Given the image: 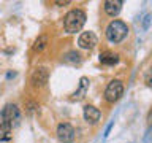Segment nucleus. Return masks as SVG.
Listing matches in <instances>:
<instances>
[{
  "label": "nucleus",
  "mask_w": 152,
  "mask_h": 143,
  "mask_svg": "<svg viewBox=\"0 0 152 143\" xmlns=\"http://www.w3.org/2000/svg\"><path fill=\"white\" fill-rule=\"evenodd\" d=\"M48 78H49V72H48L46 67H37L32 73V84L35 88H41L48 83Z\"/></svg>",
  "instance_id": "5"
},
{
  "label": "nucleus",
  "mask_w": 152,
  "mask_h": 143,
  "mask_svg": "<svg viewBox=\"0 0 152 143\" xmlns=\"http://www.w3.org/2000/svg\"><path fill=\"white\" fill-rule=\"evenodd\" d=\"M127 35H128V27L124 21L114 19L106 27V38L111 43H121Z\"/></svg>",
  "instance_id": "2"
},
{
  "label": "nucleus",
  "mask_w": 152,
  "mask_h": 143,
  "mask_svg": "<svg viewBox=\"0 0 152 143\" xmlns=\"http://www.w3.org/2000/svg\"><path fill=\"white\" fill-rule=\"evenodd\" d=\"M57 5H68L70 2H68V0H64V2H56Z\"/></svg>",
  "instance_id": "19"
},
{
  "label": "nucleus",
  "mask_w": 152,
  "mask_h": 143,
  "mask_svg": "<svg viewBox=\"0 0 152 143\" xmlns=\"http://www.w3.org/2000/svg\"><path fill=\"white\" fill-rule=\"evenodd\" d=\"M87 89H89V80L86 78V76H83V78L79 80V88H78V91L73 94L71 100H81V99L86 95V92H87Z\"/></svg>",
  "instance_id": "11"
},
{
  "label": "nucleus",
  "mask_w": 152,
  "mask_h": 143,
  "mask_svg": "<svg viewBox=\"0 0 152 143\" xmlns=\"http://www.w3.org/2000/svg\"><path fill=\"white\" fill-rule=\"evenodd\" d=\"M122 94H124V84H122V81L113 80L111 83L108 84L106 91H104V99H106L109 103H114V102H117V100L122 97Z\"/></svg>",
  "instance_id": "3"
},
{
  "label": "nucleus",
  "mask_w": 152,
  "mask_h": 143,
  "mask_svg": "<svg viewBox=\"0 0 152 143\" xmlns=\"http://www.w3.org/2000/svg\"><path fill=\"white\" fill-rule=\"evenodd\" d=\"M100 62H102L103 65H114L119 62V56L111 52V51H104L100 54Z\"/></svg>",
  "instance_id": "12"
},
{
  "label": "nucleus",
  "mask_w": 152,
  "mask_h": 143,
  "mask_svg": "<svg viewBox=\"0 0 152 143\" xmlns=\"http://www.w3.org/2000/svg\"><path fill=\"white\" fill-rule=\"evenodd\" d=\"M97 35L94 32H83L79 35V40H78V45L83 48V49H92L97 45Z\"/></svg>",
  "instance_id": "7"
},
{
  "label": "nucleus",
  "mask_w": 152,
  "mask_h": 143,
  "mask_svg": "<svg viewBox=\"0 0 152 143\" xmlns=\"http://www.w3.org/2000/svg\"><path fill=\"white\" fill-rule=\"evenodd\" d=\"M102 118V113H100L98 108H95L94 105H86L84 107V119L90 124H97Z\"/></svg>",
  "instance_id": "8"
},
{
  "label": "nucleus",
  "mask_w": 152,
  "mask_h": 143,
  "mask_svg": "<svg viewBox=\"0 0 152 143\" xmlns=\"http://www.w3.org/2000/svg\"><path fill=\"white\" fill-rule=\"evenodd\" d=\"M26 108H27V113H33V111L38 108V103H37V102H32V100H28V102L26 103Z\"/></svg>",
  "instance_id": "15"
},
{
  "label": "nucleus",
  "mask_w": 152,
  "mask_h": 143,
  "mask_svg": "<svg viewBox=\"0 0 152 143\" xmlns=\"http://www.w3.org/2000/svg\"><path fill=\"white\" fill-rule=\"evenodd\" d=\"M104 7V11H106L108 16H117L119 13H121L122 10V2L121 0H106V2L103 3Z\"/></svg>",
  "instance_id": "9"
},
{
  "label": "nucleus",
  "mask_w": 152,
  "mask_h": 143,
  "mask_svg": "<svg viewBox=\"0 0 152 143\" xmlns=\"http://www.w3.org/2000/svg\"><path fill=\"white\" fill-rule=\"evenodd\" d=\"M46 45H48V37H46V35H40L35 41H33L32 49H33V51H43V49L46 48Z\"/></svg>",
  "instance_id": "14"
},
{
  "label": "nucleus",
  "mask_w": 152,
  "mask_h": 143,
  "mask_svg": "<svg viewBox=\"0 0 152 143\" xmlns=\"http://www.w3.org/2000/svg\"><path fill=\"white\" fill-rule=\"evenodd\" d=\"M11 129L13 127L5 121L2 113H0V142H7L11 138Z\"/></svg>",
  "instance_id": "10"
},
{
  "label": "nucleus",
  "mask_w": 152,
  "mask_h": 143,
  "mask_svg": "<svg viewBox=\"0 0 152 143\" xmlns=\"http://www.w3.org/2000/svg\"><path fill=\"white\" fill-rule=\"evenodd\" d=\"M86 19L87 18H86V13L83 10H78V8L71 10V11H68L64 18V27L68 33H76L84 27Z\"/></svg>",
  "instance_id": "1"
},
{
  "label": "nucleus",
  "mask_w": 152,
  "mask_h": 143,
  "mask_svg": "<svg viewBox=\"0 0 152 143\" xmlns=\"http://www.w3.org/2000/svg\"><path fill=\"white\" fill-rule=\"evenodd\" d=\"M144 143H152V126L147 129V132L144 135Z\"/></svg>",
  "instance_id": "16"
},
{
  "label": "nucleus",
  "mask_w": 152,
  "mask_h": 143,
  "mask_svg": "<svg viewBox=\"0 0 152 143\" xmlns=\"http://www.w3.org/2000/svg\"><path fill=\"white\" fill-rule=\"evenodd\" d=\"M57 138L62 143H71L75 140V129L68 122H62L57 126Z\"/></svg>",
  "instance_id": "4"
},
{
  "label": "nucleus",
  "mask_w": 152,
  "mask_h": 143,
  "mask_svg": "<svg viewBox=\"0 0 152 143\" xmlns=\"http://www.w3.org/2000/svg\"><path fill=\"white\" fill-rule=\"evenodd\" d=\"M113 126H114V122H109V124H108L106 130H104V137H108V135H109V130H111V129H113Z\"/></svg>",
  "instance_id": "17"
},
{
  "label": "nucleus",
  "mask_w": 152,
  "mask_h": 143,
  "mask_svg": "<svg viewBox=\"0 0 152 143\" xmlns=\"http://www.w3.org/2000/svg\"><path fill=\"white\" fill-rule=\"evenodd\" d=\"M64 62H65V64L76 65V64H79V62H81V56L76 51H70V52H66V54L64 56Z\"/></svg>",
  "instance_id": "13"
},
{
  "label": "nucleus",
  "mask_w": 152,
  "mask_h": 143,
  "mask_svg": "<svg viewBox=\"0 0 152 143\" xmlns=\"http://www.w3.org/2000/svg\"><path fill=\"white\" fill-rule=\"evenodd\" d=\"M147 124H149V127L152 126V110L149 111V114H147Z\"/></svg>",
  "instance_id": "18"
},
{
  "label": "nucleus",
  "mask_w": 152,
  "mask_h": 143,
  "mask_svg": "<svg viewBox=\"0 0 152 143\" xmlns=\"http://www.w3.org/2000/svg\"><path fill=\"white\" fill-rule=\"evenodd\" d=\"M0 113H2L3 119H5V121H7L11 127L19 121V110H18V107H16L14 103H8Z\"/></svg>",
  "instance_id": "6"
}]
</instances>
